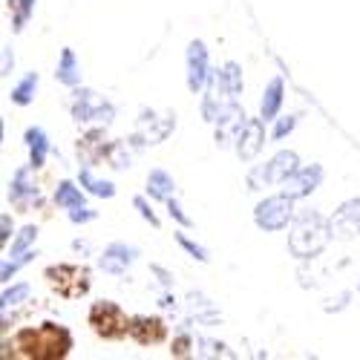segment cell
Here are the masks:
<instances>
[{"instance_id": "9c48e42d", "label": "cell", "mask_w": 360, "mask_h": 360, "mask_svg": "<svg viewBox=\"0 0 360 360\" xmlns=\"http://www.w3.org/2000/svg\"><path fill=\"white\" fill-rule=\"evenodd\" d=\"M185 75H188V89L196 96L205 89L207 78H211V55L202 41H191L188 44V55H185Z\"/></svg>"}, {"instance_id": "8d00e7d4", "label": "cell", "mask_w": 360, "mask_h": 360, "mask_svg": "<svg viewBox=\"0 0 360 360\" xmlns=\"http://www.w3.org/2000/svg\"><path fill=\"white\" fill-rule=\"evenodd\" d=\"M349 300H352V291H340L338 297H328V300H326L323 311H328V314H332V311H343V309L349 306Z\"/></svg>"}, {"instance_id": "ac0fdd59", "label": "cell", "mask_w": 360, "mask_h": 360, "mask_svg": "<svg viewBox=\"0 0 360 360\" xmlns=\"http://www.w3.org/2000/svg\"><path fill=\"white\" fill-rule=\"evenodd\" d=\"M283 98H285V81L277 75V78L268 81L265 93H262V101H259V115L265 118V122H274V118L280 115Z\"/></svg>"}, {"instance_id": "f1b7e54d", "label": "cell", "mask_w": 360, "mask_h": 360, "mask_svg": "<svg viewBox=\"0 0 360 360\" xmlns=\"http://www.w3.org/2000/svg\"><path fill=\"white\" fill-rule=\"evenodd\" d=\"M35 257H38L35 251H26V254H20V257H6V259H4V265H0V280L9 283V280L20 271V268H23V265H29Z\"/></svg>"}, {"instance_id": "4fadbf2b", "label": "cell", "mask_w": 360, "mask_h": 360, "mask_svg": "<svg viewBox=\"0 0 360 360\" xmlns=\"http://www.w3.org/2000/svg\"><path fill=\"white\" fill-rule=\"evenodd\" d=\"M233 147H236V156L243 159V162L257 159L259 150L265 147V118H262V115H259V118H248L245 127L239 130Z\"/></svg>"}, {"instance_id": "cb8c5ba5", "label": "cell", "mask_w": 360, "mask_h": 360, "mask_svg": "<svg viewBox=\"0 0 360 360\" xmlns=\"http://www.w3.org/2000/svg\"><path fill=\"white\" fill-rule=\"evenodd\" d=\"M84 193H86V191H84L81 185H75V182H70V179H64V182L55 188V205L64 207V211H72V207L84 205Z\"/></svg>"}, {"instance_id": "836d02e7", "label": "cell", "mask_w": 360, "mask_h": 360, "mask_svg": "<svg viewBox=\"0 0 360 360\" xmlns=\"http://www.w3.org/2000/svg\"><path fill=\"white\" fill-rule=\"evenodd\" d=\"M133 207L141 214V219H144V222H150V228H159V225H162V222H159V217H156V211L150 207L147 196H136V199H133Z\"/></svg>"}, {"instance_id": "44dd1931", "label": "cell", "mask_w": 360, "mask_h": 360, "mask_svg": "<svg viewBox=\"0 0 360 360\" xmlns=\"http://www.w3.org/2000/svg\"><path fill=\"white\" fill-rule=\"evenodd\" d=\"M55 78L61 81L64 86H72V89L81 84V64H78V58H75V49H70V46H64V49H61V58H58Z\"/></svg>"}, {"instance_id": "4316f807", "label": "cell", "mask_w": 360, "mask_h": 360, "mask_svg": "<svg viewBox=\"0 0 360 360\" xmlns=\"http://www.w3.org/2000/svg\"><path fill=\"white\" fill-rule=\"evenodd\" d=\"M35 239H38V225H26V228H20V233L12 239V245H9V254H6V257H20V254H26V251H32Z\"/></svg>"}, {"instance_id": "60d3db41", "label": "cell", "mask_w": 360, "mask_h": 360, "mask_svg": "<svg viewBox=\"0 0 360 360\" xmlns=\"http://www.w3.org/2000/svg\"><path fill=\"white\" fill-rule=\"evenodd\" d=\"M159 306H162V309H176V300H173L170 294H162V300H159Z\"/></svg>"}, {"instance_id": "ab89813d", "label": "cell", "mask_w": 360, "mask_h": 360, "mask_svg": "<svg viewBox=\"0 0 360 360\" xmlns=\"http://www.w3.org/2000/svg\"><path fill=\"white\" fill-rule=\"evenodd\" d=\"M0 225H4V233H0V239H4V243H9V214L0 217Z\"/></svg>"}, {"instance_id": "5b68a950", "label": "cell", "mask_w": 360, "mask_h": 360, "mask_svg": "<svg viewBox=\"0 0 360 360\" xmlns=\"http://www.w3.org/2000/svg\"><path fill=\"white\" fill-rule=\"evenodd\" d=\"M294 196L288 193H274V196H265L257 207H254V225L265 233H277V231H285L297 211H294Z\"/></svg>"}, {"instance_id": "1f68e13d", "label": "cell", "mask_w": 360, "mask_h": 360, "mask_svg": "<svg viewBox=\"0 0 360 360\" xmlns=\"http://www.w3.org/2000/svg\"><path fill=\"white\" fill-rule=\"evenodd\" d=\"M297 118H300V115H294V112L274 118V130H271V139H274V141H283L285 136H291V133H294V127H297Z\"/></svg>"}, {"instance_id": "f35d334b", "label": "cell", "mask_w": 360, "mask_h": 360, "mask_svg": "<svg viewBox=\"0 0 360 360\" xmlns=\"http://www.w3.org/2000/svg\"><path fill=\"white\" fill-rule=\"evenodd\" d=\"M15 67V55H12V46H4V64H0V75H9Z\"/></svg>"}, {"instance_id": "6da1fadb", "label": "cell", "mask_w": 360, "mask_h": 360, "mask_svg": "<svg viewBox=\"0 0 360 360\" xmlns=\"http://www.w3.org/2000/svg\"><path fill=\"white\" fill-rule=\"evenodd\" d=\"M12 343L29 360H64L72 352L75 338L61 323H41L20 328Z\"/></svg>"}, {"instance_id": "7a4b0ae2", "label": "cell", "mask_w": 360, "mask_h": 360, "mask_svg": "<svg viewBox=\"0 0 360 360\" xmlns=\"http://www.w3.org/2000/svg\"><path fill=\"white\" fill-rule=\"evenodd\" d=\"M332 219H326L320 211H300L288 225V254L300 262L314 259L332 243Z\"/></svg>"}, {"instance_id": "e0dca14e", "label": "cell", "mask_w": 360, "mask_h": 360, "mask_svg": "<svg viewBox=\"0 0 360 360\" xmlns=\"http://www.w3.org/2000/svg\"><path fill=\"white\" fill-rule=\"evenodd\" d=\"M23 141H26V150H29V165H32L35 170L44 167V162H46V156H49V150H52L46 130L38 127V124H35V127H26Z\"/></svg>"}, {"instance_id": "74e56055", "label": "cell", "mask_w": 360, "mask_h": 360, "mask_svg": "<svg viewBox=\"0 0 360 360\" xmlns=\"http://www.w3.org/2000/svg\"><path fill=\"white\" fill-rule=\"evenodd\" d=\"M150 271H153V274L159 277V283H162L165 288H170V285H173V280H176V277H173V274L167 271V268H165V265H156V262H153V265H150Z\"/></svg>"}, {"instance_id": "8fae6325", "label": "cell", "mask_w": 360, "mask_h": 360, "mask_svg": "<svg viewBox=\"0 0 360 360\" xmlns=\"http://www.w3.org/2000/svg\"><path fill=\"white\" fill-rule=\"evenodd\" d=\"M332 236L340 243H352L360 236V196L346 199L332 214Z\"/></svg>"}, {"instance_id": "83f0119b", "label": "cell", "mask_w": 360, "mask_h": 360, "mask_svg": "<svg viewBox=\"0 0 360 360\" xmlns=\"http://www.w3.org/2000/svg\"><path fill=\"white\" fill-rule=\"evenodd\" d=\"M130 141H110V153H107V165L115 170H127L130 167Z\"/></svg>"}, {"instance_id": "484cf974", "label": "cell", "mask_w": 360, "mask_h": 360, "mask_svg": "<svg viewBox=\"0 0 360 360\" xmlns=\"http://www.w3.org/2000/svg\"><path fill=\"white\" fill-rule=\"evenodd\" d=\"M9 12H12V29L23 32V26L29 23L35 12V0H9Z\"/></svg>"}, {"instance_id": "52a82bcc", "label": "cell", "mask_w": 360, "mask_h": 360, "mask_svg": "<svg viewBox=\"0 0 360 360\" xmlns=\"http://www.w3.org/2000/svg\"><path fill=\"white\" fill-rule=\"evenodd\" d=\"M72 118L78 124H112V118H115V107L98 96L96 89H75V96H72Z\"/></svg>"}, {"instance_id": "9a60e30c", "label": "cell", "mask_w": 360, "mask_h": 360, "mask_svg": "<svg viewBox=\"0 0 360 360\" xmlns=\"http://www.w3.org/2000/svg\"><path fill=\"white\" fill-rule=\"evenodd\" d=\"M130 338L139 346H159L167 338V323L162 317H130Z\"/></svg>"}, {"instance_id": "3957f363", "label": "cell", "mask_w": 360, "mask_h": 360, "mask_svg": "<svg viewBox=\"0 0 360 360\" xmlns=\"http://www.w3.org/2000/svg\"><path fill=\"white\" fill-rule=\"evenodd\" d=\"M86 326L101 338V340H124L130 338V317L127 311L112 303V300H98L86 311Z\"/></svg>"}, {"instance_id": "2e32d148", "label": "cell", "mask_w": 360, "mask_h": 360, "mask_svg": "<svg viewBox=\"0 0 360 360\" xmlns=\"http://www.w3.org/2000/svg\"><path fill=\"white\" fill-rule=\"evenodd\" d=\"M32 165H23L15 170L12 176V182H9V199L15 205H29V202H38L41 199V191L35 185V179H32Z\"/></svg>"}, {"instance_id": "ffe728a7", "label": "cell", "mask_w": 360, "mask_h": 360, "mask_svg": "<svg viewBox=\"0 0 360 360\" xmlns=\"http://www.w3.org/2000/svg\"><path fill=\"white\" fill-rule=\"evenodd\" d=\"M101 136H104L101 130H93V133H86L84 139H78V156H81L86 165L107 159V153H110V141H101Z\"/></svg>"}, {"instance_id": "ba28073f", "label": "cell", "mask_w": 360, "mask_h": 360, "mask_svg": "<svg viewBox=\"0 0 360 360\" xmlns=\"http://www.w3.org/2000/svg\"><path fill=\"white\" fill-rule=\"evenodd\" d=\"M176 130V115L167 112V115H156V110H141L139 115V127H136V136L130 139L136 147H147V144H159L165 141L170 133Z\"/></svg>"}, {"instance_id": "4dcf8cb0", "label": "cell", "mask_w": 360, "mask_h": 360, "mask_svg": "<svg viewBox=\"0 0 360 360\" xmlns=\"http://www.w3.org/2000/svg\"><path fill=\"white\" fill-rule=\"evenodd\" d=\"M170 354L173 357H191V354H196V338L191 332H179L173 338V343H170Z\"/></svg>"}, {"instance_id": "d6a6232c", "label": "cell", "mask_w": 360, "mask_h": 360, "mask_svg": "<svg viewBox=\"0 0 360 360\" xmlns=\"http://www.w3.org/2000/svg\"><path fill=\"white\" fill-rule=\"evenodd\" d=\"M176 243L179 245H182L196 262H211V254H207V248H202L199 243H193V239L191 236H185V233H176Z\"/></svg>"}, {"instance_id": "d4e9b609", "label": "cell", "mask_w": 360, "mask_h": 360, "mask_svg": "<svg viewBox=\"0 0 360 360\" xmlns=\"http://www.w3.org/2000/svg\"><path fill=\"white\" fill-rule=\"evenodd\" d=\"M188 309H191V314L196 317V320H205V323H217L219 320V311H217V306L207 300L205 294H188Z\"/></svg>"}, {"instance_id": "f546056e", "label": "cell", "mask_w": 360, "mask_h": 360, "mask_svg": "<svg viewBox=\"0 0 360 360\" xmlns=\"http://www.w3.org/2000/svg\"><path fill=\"white\" fill-rule=\"evenodd\" d=\"M32 294V285L29 283H18V285H12V288H4V294H0V309H9V306H18V303H23V300Z\"/></svg>"}, {"instance_id": "7402d4cb", "label": "cell", "mask_w": 360, "mask_h": 360, "mask_svg": "<svg viewBox=\"0 0 360 360\" xmlns=\"http://www.w3.org/2000/svg\"><path fill=\"white\" fill-rule=\"evenodd\" d=\"M78 185H81L86 193L98 196V199H112V196H115V185L107 182V179H98V176L93 173V165H84V167L78 170Z\"/></svg>"}, {"instance_id": "d6986e66", "label": "cell", "mask_w": 360, "mask_h": 360, "mask_svg": "<svg viewBox=\"0 0 360 360\" xmlns=\"http://www.w3.org/2000/svg\"><path fill=\"white\" fill-rule=\"evenodd\" d=\"M173 193H176V179L165 167H153L147 173V196L150 199L167 202V199H173Z\"/></svg>"}, {"instance_id": "b9f144b4", "label": "cell", "mask_w": 360, "mask_h": 360, "mask_svg": "<svg viewBox=\"0 0 360 360\" xmlns=\"http://www.w3.org/2000/svg\"><path fill=\"white\" fill-rule=\"evenodd\" d=\"M357 291H360V285H357Z\"/></svg>"}, {"instance_id": "d590c367", "label": "cell", "mask_w": 360, "mask_h": 360, "mask_svg": "<svg viewBox=\"0 0 360 360\" xmlns=\"http://www.w3.org/2000/svg\"><path fill=\"white\" fill-rule=\"evenodd\" d=\"M98 214L93 211V207H86V205H78V207H72L70 211V222L72 225H86V222H93Z\"/></svg>"}, {"instance_id": "603a6c76", "label": "cell", "mask_w": 360, "mask_h": 360, "mask_svg": "<svg viewBox=\"0 0 360 360\" xmlns=\"http://www.w3.org/2000/svg\"><path fill=\"white\" fill-rule=\"evenodd\" d=\"M38 84H41V75H38V72H26V75L12 86V93H9L12 104L29 107V104L35 101V96H38Z\"/></svg>"}, {"instance_id": "8992f818", "label": "cell", "mask_w": 360, "mask_h": 360, "mask_svg": "<svg viewBox=\"0 0 360 360\" xmlns=\"http://www.w3.org/2000/svg\"><path fill=\"white\" fill-rule=\"evenodd\" d=\"M297 167H300V156L294 150H280L265 165L248 170V191H259L265 185H283Z\"/></svg>"}, {"instance_id": "30bf717a", "label": "cell", "mask_w": 360, "mask_h": 360, "mask_svg": "<svg viewBox=\"0 0 360 360\" xmlns=\"http://www.w3.org/2000/svg\"><path fill=\"white\" fill-rule=\"evenodd\" d=\"M323 179H326L323 165H300L283 182V193H288L294 199H306L323 185Z\"/></svg>"}, {"instance_id": "e575fe53", "label": "cell", "mask_w": 360, "mask_h": 360, "mask_svg": "<svg viewBox=\"0 0 360 360\" xmlns=\"http://www.w3.org/2000/svg\"><path fill=\"white\" fill-rule=\"evenodd\" d=\"M167 214H170V219H176L182 228H193V219L185 214V207L179 205V199H176V196H173V199H167Z\"/></svg>"}, {"instance_id": "5bb4252c", "label": "cell", "mask_w": 360, "mask_h": 360, "mask_svg": "<svg viewBox=\"0 0 360 360\" xmlns=\"http://www.w3.org/2000/svg\"><path fill=\"white\" fill-rule=\"evenodd\" d=\"M245 122H248V115H245V110L239 107V101H233L228 110H222L219 112V118H217V144L219 147H231V144H236V136H239V130L245 127Z\"/></svg>"}, {"instance_id": "7c38bea8", "label": "cell", "mask_w": 360, "mask_h": 360, "mask_svg": "<svg viewBox=\"0 0 360 360\" xmlns=\"http://www.w3.org/2000/svg\"><path fill=\"white\" fill-rule=\"evenodd\" d=\"M139 259V248L136 245H127V243H110L104 248V254L98 257V268L104 274H112V277H122L127 274V268Z\"/></svg>"}, {"instance_id": "277c9868", "label": "cell", "mask_w": 360, "mask_h": 360, "mask_svg": "<svg viewBox=\"0 0 360 360\" xmlns=\"http://www.w3.org/2000/svg\"><path fill=\"white\" fill-rule=\"evenodd\" d=\"M46 285L64 300H81L89 285H93V274H89L86 265H72V262H58L49 265L44 271Z\"/></svg>"}]
</instances>
